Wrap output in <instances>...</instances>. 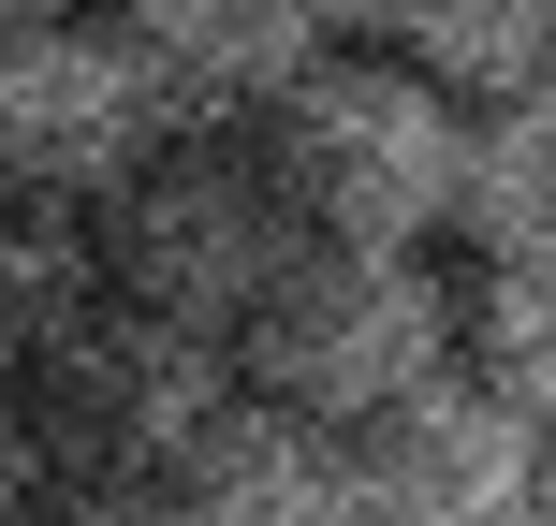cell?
<instances>
[{
    "label": "cell",
    "instance_id": "6da1fadb",
    "mask_svg": "<svg viewBox=\"0 0 556 526\" xmlns=\"http://www.w3.org/2000/svg\"><path fill=\"white\" fill-rule=\"evenodd\" d=\"M469 132L483 117L454 88H425L395 44H337L293 88V117L264 132V162L293 176L323 249H410L425 264L440 234H469Z\"/></svg>",
    "mask_w": 556,
    "mask_h": 526
},
{
    "label": "cell",
    "instance_id": "7a4b0ae2",
    "mask_svg": "<svg viewBox=\"0 0 556 526\" xmlns=\"http://www.w3.org/2000/svg\"><path fill=\"white\" fill-rule=\"evenodd\" d=\"M103 264H117V307H162V322L250 351L278 322V293L323 264V234H307L293 176H278L264 146H162V162L103 205Z\"/></svg>",
    "mask_w": 556,
    "mask_h": 526
},
{
    "label": "cell",
    "instance_id": "3957f363",
    "mask_svg": "<svg viewBox=\"0 0 556 526\" xmlns=\"http://www.w3.org/2000/svg\"><path fill=\"white\" fill-rule=\"evenodd\" d=\"M250 381H264V410L366 439V424L425 410L440 381H469V293L410 249H323L278 293V322L250 336Z\"/></svg>",
    "mask_w": 556,
    "mask_h": 526
},
{
    "label": "cell",
    "instance_id": "277c9868",
    "mask_svg": "<svg viewBox=\"0 0 556 526\" xmlns=\"http://www.w3.org/2000/svg\"><path fill=\"white\" fill-rule=\"evenodd\" d=\"M162 88H147L132 15H0V191H59V205H117L162 162Z\"/></svg>",
    "mask_w": 556,
    "mask_h": 526
},
{
    "label": "cell",
    "instance_id": "5b68a950",
    "mask_svg": "<svg viewBox=\"0 0 556 526\" xmlns=\"http://www.w3.org/2000/svg\"><path fill=\"white\" fill-rule=\"evenodd\" d=\"M235 381H250L235 336H191V322H162V307H103L29 395H45L59 453H74L88 483H191V453L250 410Z\"/></svg>",
    "mask_w": 556,
    "mask_h": 526
},
{
    "label": "cell",
    "instance_id": "8992f818",
    "mask_svg": "<svg viewBox=\"0 0 556 526\" xmlns=\"http://www.w3.org/2000/svg\"><path fill=\"white\" fill-rule=\"evenodd\" d=\"M352 453H366V512H381V526H528L556 498V439L483 381V365L440 381L425 410L366 424Z\"/></svg>",
    "mask_w": 556,
    "mask_h": 526
},
{
    "label": "cell",
    "instance_id": "52a82bcc",
    "mask_svg": "<svg viewBox=\"0 0 556 526\" xmlns=\"http://www.w3.org/2000/svg\"><path fill=\"white\" fill-rule=\"evenodd\" d=\"M132 44H147V88H162V132L176 146H250L337 59V29L307 15V0H147Z\"/></svg>",
    "mask_w": 556,
    "mask_h": 526
},
{
    "label": "cell",
    "instance_id": "ba28073f",
    "mask_svg": "<svg viewBox=\"0 0 556 526\" xmlns=\"http://www.w3.org/2000/svg\"><path fill=\"white\" fill-rule=\"evenodd\" d=\"M176 498H191V526H381L366 512V453L307 410H264V395L191 453Z\"/></svg>",
    "mask_w": 556,
    "mask_h": 526
},
{
    "label": "cell",
    "instance_id": "9c48e42d",
    "mask_svg": "<svg viewBox=\"0 0 556 526\" xmlns=\"http://www.w3.org/2000/svg\"><path fill=\"white\" fill-rule=\"evenodd\" d=\"M117 307L103 264V205H59V191H0V381H45L88 322Z\"/></svg>",
    "mask_w": 556,
    "mask_h": 526
},
{
    "label": "cell",
    "instance_id": "30bf717a",
    "mask_svg": "<svg viewBox=\"0 0 556 526\" xmlns=\"http://www.w3.org/2000/svg\"><path fill=\"white\" fill-rule=\"evenodd\" d=\"M395 59L425 88H454L469 117H498L528 88H556V0H410L395 15Z\"/></svg>",
    "mask_w": 556,
    "mask_h": 526
},
{
    "label": "cell",
    "instance_id": "8fae6325",
    "mask_svg": "<svg viewBox=\"0 0 556 526\" xmlns=\"http://www.w3.org/2000/svg\"><path fill=\"white\" fill-rule=\"evenodd\" d=\"M469 249H483V278L556 264V88H528L469 132Z\"/></svg>",
    "mask_w": 556,
    "mask_h": 526
},
{
    "label": "cell",
    "instance_id": "7c38bea8",
    "mask_svg": "<svg viewBox=\"0 0 556 526\" xmlns=\"http://www.w3.org/2000/svg\"><path fill=\"white\" fill-rule=\"evenodd\" d=\"M469 365L556 439V264H542V278H483V293H469Z\"/></svg>",
    "mask_w": 556,
    "mask_h": 526
},
{
    "label": "cell",
    "instance_id": "4fadbf2b",
    "mask_svg": "<svg viewBox=\"0 0 556 526\" xmlns=\"http://www.w3.org/2000/svg\"><path fill=\"white\" fill-rule=\"evenodd\" d=\"M74 453H59V424H45V395L29 381H0V526H59V498H74Z\"/></svg>",
    "mask_w": 556,
    "mask_h": 526
},
{
    "label": "cell",
    "instance_id": "5bb4252c",
    "mask_svg": "<svg viewBox=\"0 0 556 526\" xmlns=\"http://www.w3.org/2000/svg\"><path fill=\"white\" fill-rule=\"evenodd\" d=\"M59 526H191V498H176V483H74Z\"/></svg>",
    "mask_w": 556,
    "mask_h": 526
},
{
    "label": "cell",
    "instance_id": "9a60e30c",
    "mask_svg": "<svg viewBox=\"0 0 556 526\" xmlns=\"http://www.w3.org/2000/svg\"><path fill=\"white\" fill-rule=\"evenodd\" d=\"M528 526H556V498H542V512H528Z\"/></svg>",
    "mask_w": 556,
    "mask_h": 526
}]
</instances>
